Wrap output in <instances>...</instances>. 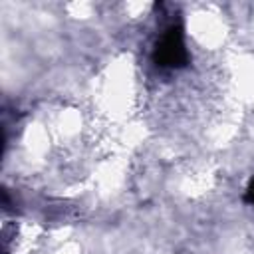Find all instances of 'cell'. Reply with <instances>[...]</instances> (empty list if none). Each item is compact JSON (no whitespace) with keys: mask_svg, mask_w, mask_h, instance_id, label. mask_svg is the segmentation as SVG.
<instances>
[{"mask_svg":"<svg viewBox=\"0 0 254 254\" xmlns=\"http://www.w3.org/2000/svg\"><path fill=\"white\" fill-rule=\"evenodd\" d=\"M244 202H248V204H252V206H254V177L250 179V183H248V187H246Z\"/></svg>","mask_w":254,"mask_h":254,"instance_id":"2","label":"cell"},{"mask_svg":"<svg viewBox=\"0 0 254 254\" xmlns=\"http://www.w3.org/2000/svg\"><path fill=\"white\" fill-rule=\"evenodd\" d=\"M189 52L185 48V36H183V26H169L161 40L155 46L153 52V62L159 67L167 69H179L189 64Z\"/></svg>","mask_w":254,"mask_h":254,"instance_id":"1","label":"cell"}]
</instances>
